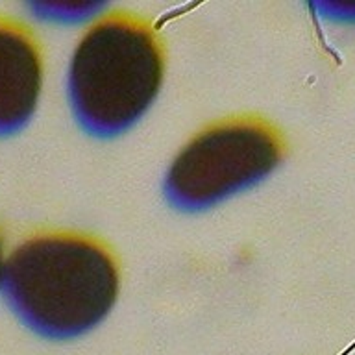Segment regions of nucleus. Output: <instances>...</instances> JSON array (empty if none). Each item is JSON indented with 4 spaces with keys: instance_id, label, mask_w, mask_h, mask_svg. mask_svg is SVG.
<instances>
[{
    "instance_id": "f257e3e1",
    "label": "nucleus",
    "mask_w": 355,
    "mask_h": 355,
    "mask_svg": "<svg viewBox=\"0 0 355 355\" xmlns=\"http://www.w3.org/2000/svg\"><path fill=\"white\" fill-rule=\"evenodd\" d=\"M2 293L19 320L49 340H72L107 318L121 270L102 241L80 232L35 233L6 255Z\"/></svg>"
},
{
    "instance_id": "39448f33",
    "label": "nucleus",
    "mask_w": 355,
    "mask_h": 355,
    "mask_svg": "<svg viewBox=\"0 0 355 355\" xmlns=\"http://www.w3.org/2000/svg\"><path fill=\"white\" fill-rule=\"evenodd\" d=\"M104 8L102 4L96 2H83V4H35L33 10L37 11L39 15L50 21H82L87 17L94 15L96 11Z\"/></svg>"
},
{
    "instance_id": "f03ea898",
    "label": "nucleus",
    "mask_w": 355,
    "mask_h": 355,
    "mask_svg": "<svg viewBox=\"0 0 355 355\" xmlns=\"http://www.w3.org/2000/svg\"><path fill=\"white\" fill-rule=\"evenodd\" d=\"M165 49L152 22L111 11L85 30L72 50L67 96L83 132L98 139L126 133L157 98Z\"/></svg>"
},
{
    "instance_id": "20e7f679",
    "label": "nucleus",
    "mask_w": 355,
    "mask_h": 355,
    "mask_svg": "<svg viewBox=\"0 0 355 355\" xmlns=\"http://www.w3.org/2000/svg\"><path fill=\"white\" fill-rule=\"evenodd\" d=\"M43 54L30 28L0 17V137L15 135L37 111Z\"/></svg>"
},
{
    "instance_id": "0eeeda50",
    "label": "nucleus",
    "mask_w": 355,
    "mask_h": 355,
    "mask_svg": "<svg viewBox=\"0 0 355 355\" xmlns=\"http://www.w3.org/2000/svg\"><path fill=\"white\" fill-rule=\"evenodd\" d=\"M4 266H6L4 241H2V237H0V291H2V279H4Z\"/></svg>"
},
{
    "instance_id": "7ed1b4c3",
    "label": "nucleus",
    "mask_w": 355,
    "mask_h": 355,
    "mask_svg": "<svg viewBox=\"0 0 355 355\" xmlns=\"http://www.w3.org/2000/svg\"><path fill=\"white\" fill-rule=\"evenodd\" d=\"M285 154V139L272 122L257 115L227 116L180 148L163 178V194L178 211L211 209L265 182Z\"/></svg>"
},
{
    "instance_id": "423d86ee",
    "label": "nucleus",
    "mask_w": 355,
    "mask_h": 355,
    "mask_svg": "<svg viewBox=\"0 0 355 355\" xmlns=\"http://www.w3.org/2000/svg\"><path fill=\"white\" fill-rule=\"evenodd\" d=\"M327 17L340 21H355V4H318Z\"/></svg>"
}]
</instances>
